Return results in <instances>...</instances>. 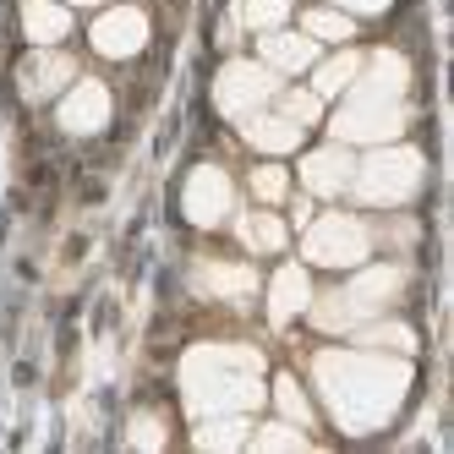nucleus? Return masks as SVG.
<instances>
[{"label": "nucleus", "instance_id": "f257e3e1", "mask_svg": "<svg viewBox=\"0 0 454 454\" xmlns=\"http://www.w3.org/2000/svg\"><path fill=\"white\" fill-rule=\"evenodd\" d=\"M317 388L329 400L334 421L345 433H372L400 411V395L411 383V367L400 356H356V350H334L312 362Z\"/></svg>", "mask_w": 454, "mask_h": 454}, {"label": "nucleus", "instance_id": "f03ea898", "mask_svg": "<svg viewBox=\"0 0 454 454\" xmlns=\"http://www.w3.org/2000/svg\"><path fill=\"white\" fill-rule=\"evenodd\" d=\"M181 388L198 416H241L263 405V356L247 345H198L181 362Z\"/></svg>", "mask_w": 454, "mask_h": 454}, {"label": "nucleus", "instance_id": "7ed1b4c3", "mask_svg": "<svg viewBox=\"0 0 454 454\" xmlns=\"http://www.w3.org/2000/svg\"><path fill=\"white\" fill-rule=\"evenodd\" d=\"M400 290H405V274L400 269H367V274H356L345 290L323 296L312 307V317H317V329H356V323L378 317L388 301L400 296Z\"/></svg>", "mask_w": 454, "mask_h": 454}, {"label": "nucleus", "instance_id": "20e7f679", "mask_svg": "<svg viewBox=\"0 0 454 454\" xmlns=\"http://www.w3.org/2000/svg\"><path fill=\"white\" fill-rule=\"evenodd\" d=\"M416 186H421V153L416 148H378L350 176V192L372 208H395V203L416 198Z\"/></svg>", "mask_w": 454, "mask_h": 454}, {"label": "nucleus", "instance_id": "39448f33", "mask_svg": "<svg viewBox=\"0 0 454 454\" xmlns=\"http://www.w3.org/2000/svg\"><path fill=\"white\" fill-rule=\"evenodd\" d=\"M301 252H307V263H317V269H356L372 252V231L362 219H350V214H323V219L307 224Z\"/></svg>", "mask_w": 454, "mask_h": 454}, {"label": "nucleus", "instance_id": "423d86ee", "mask_svg": "<svg viewBox=\"0 0 454 454\" xmlns=\"http://www.w3.org/2000/svg\"><path fill=\"white\" fill-rule=\"evenodd\" d=\"M274 93H279V72L263 67V60H231V67L219 72V82H214L219 110L236 115V121H247L252 110H263Z\"/></svg>", "mask_w": 454, "mask_h": 454}, {"label": "nucleus", "instance_id": "0eeeda50", "mask_svg": "<svg viewBox=\"0 0 454 454\" xmlns=\"http://www.w3.org/2000/svg\"><path fill=\"white\" fill-rule=\"evenodd\" d=\"M405 132V99H367L350 93V105L334 115V137L340 143H388Z\"/></svg>", "mask_w": 454, "mask_h": 454}, {"label": "nucleus", "instance_id": "6e6552de", "mask_svg": "<svg viewBox=\"0 0 454 454\" xmlns=\"http://www.w3.org/2000/svg\"><path fill=\"white\" fill-rule=\"evenodd\" d=\"M231 203H236V192H231V176H224V170L198 165V170L186 176V198H181V208H186L192 224H219L224 214H231Z\"/></svg>", "mask_w": 454, "mask_h": 454}, {"label": "nucleus", "instance_id": "1a4fd4ad", "mask_svg": "<svg viewBox=\"0 0 454 454\" xmlns=\"http://www.w3.org/2000/svg\"><path fill=\"white\" fill-rule=\"evenodd\" d=\"M143 44H148V17L137 6H115V12H105L99 22H93V50L110 55V60L137 55Z\"/></svg>", "mask_w": 454, "mask_h": 454}, {"label": "nucleus", "instance_id": "9d476101", "mask_svg": "<svg viewBox=\"0 0 454 454\" xmlns=\"http://www.w3.org/2000/svg\"><path fill=\"white\" fill-rule=\"evenodd\" d=\"M350 176H356L350 148H317L301 159V181L312 198H340V192H350Z\"/></svg>", "mask_w": 454, "mask_h": 454}, {"label": "nucleus", "instance_id": "9b49d317", "mask_svg": "<svg viewBox=\"0 0 454 454\" xmlns=\"http://www.w3.org/2000/svg\"><path fill=\"white\" fill-rule=\"evenodd\" d=\"M105 121H110V93H105V82H72V93L60 99V126L77 132V137H88V132H99Z\"/></svg>", "mask_w": 454, "mask_h": 454}, {"label": "nucleus", "instance_id": "f8f14e48", "mask_svg": "<svg viewBox=\"0 0 454 454\" xmlns=\"http://www.w3.org/2000/svg\"><path fill=\"white\" fill-rule=\"evenodd\" d=\"M192 285L203 290V296H224V301H247L257 290V274L241 269V263H198L192 269Z\"/></svg>", "mask_w": 454, "mask_h": 454}, {"label": "nucleus", "instance_id": "ddd939ff", "mask_svg": "<svg viewBox=\"0 0 454 454\" xmlns=\"http://www.w3.org/2000/svg\"><path fill=\"white\" fill-rule=\"evenodd\" d=\"M72 77H77V67H72L67 55L39 50V55L22 67V93H27V99H50V93H60V88H67Z\"/></svg>", "mask_w": 454, "mask_h": 454}, {"label": "nucleus", "instance_id": "4468645a", "mask_svg": "<svg viewBox=\"0 0 454 454\" xmlns=\"http://www.w3.org/2000/svg\"><path fill=\"white\" fill-rule=\"evenodd\" d=\"M312 60H317V39L285 34V27H269V34H263V67H274V72H307Z\"/></svg>", "mask_w": 454, "mask_h": 454}, {"label": "nucleus", "instance_id": "2eb2a0df", "mask_svg": "<svg viewBox=\"0 0 454 454\" xmlns=\"http://www.w3.org/2000/svg\"><path fill=\"white\" fill-rule=\"evenodd\" d=\"M307 307H312V279H307V269H279L274 285H269V317L274 323H290V317L307 312Z\"/></svg>", "mask_w": 454, "mask_h": 454}, {"label": "nucleus", "instance_id": "dca6fc26", "mask_svg": "<svg viewBox=\"0 0 454 454\" xmlns=\"http://www.w3.org/2000/svg\"><path fill=\"white\" fill-rule=\"evenodd\" d=\"M241 126H247V143H252V148H263V153H290V148L301 143V126H296V121H285V115L252 110Z\"/></svg>", "mask_w": 454, "mask_h": 454}, {"label": "nucleus", "instance_id": "f3484780", "mask_svg": "<svg viewBox=\"0 0 454 454\" xmlns=\"http://www.w3.org/2000/svg\"><path fill=\"white\" fill-rule=\"evenodd\" d=\"M22 27L34 44H60L72 34V12L60 6V0H27L22 6Z\"/></svg>", "mask_w": 454, "mask_h": 454}, {"label": "nucleus", "instance_id": "a211bd4d", "mask_svg": "<svg viewBox=\"0 0 454 454\" xmlns=\"http://www.w3.org/2000/svg\"><path fill=\"white\" fill-rule=\"evenodd\" d=\"M356 72H362V55H356V50L323 60V67L312 72V93H317V99H334V93H345V88L356 82Z\"/></svg>", "mask_w": 454, "mask_h": 454}, {"label": "nucleus", "instance_id": "6ab92c4d", "mask_svg": "<svg viewBox=\"0 0 454 454\" xmlns=\"http://www.w3.org/2000/svg\"><path fill=\"white\" fill-rule=\"evenodd\" d=\"M241 241H247L252 252H279V247H285V224H279L274 214H247V219H241Z\"/></svg>", "mask_w": 454, "mask_h": 454}, {"label": "nucleus", "instance_id": "aec40b11", "mask_svg": "<svg viewBox=\"0 0 454 454\" xmlns=\"http://www.w3.org/2000/svg\"><path fill=\"white\" fill-rule=\"evenodd\" d=\"M247 443V421L241 416H214L198 427V449H241Z\"/></svg>", "mask_w": 454, "mask_h": 454}, {"label": "nucleus", "instance_id": "412c9836", "mask_svg": "<svg viewBox=\"0 0 454 454\" xmlns=\"http://www.w3.org/2000/svg\"><path fill=\"white\" fill-rule=\"evenodd\" d=\"M285 17H290L285 0H241V6H236V22H241V27H257V34L285 27Z\"/></svg>", "mask_w": 454, "mask_h": 454}, {"label": "nucleus", "instance_id": "4be33fe9", "mask_svg": "<svg viewBox=\"0 0 454 454\" xmlns=\"http://www.w3.org/2000/svg\"><path fill=\"white\" fill-rule=\"evenodd\" d=\"M356 34V22L345 17V12H307V39H323V44H345Z\"/></svg>", "mask_w": 454, "mask_h": 454}, {"label": "nucleus", "instance_id": "5701e85b", "mask_svg": "<svg viewBox=\"0 0 454 454\" xmlns=\"http://www.w3.org/2000/svg\"><path fill=\"white\" fill-rule=\"evenodd\" d=\"M356 340H362V345H388V350H411L416 345V334L405 329V323H362Z\"/></svg>", "mask_w": 454, "mask_h": 454}, {"label": "nucleus", "instance_id": "b1692460", "mask_svg": "<svg viewBox=\"0 0 454 454\" xmlns=\"http://www.w3.org/2000/svg\"><path fill=\"white\" fill-rule=\"evenodd\" d=\"M279 115L296 121V126H312V121L323 115V99H317L312 88H307V93H285V99H279Z\"/></svg>", "mask_w": 454, "mask_h": 454}, {"label": "nucleus", "instance_id": "393cba45", "mask_svg": "<svg viewBox=\"0 0 454 454\" xmlns=\"http://www.w3.org/2000/svg\"><path fill=\"white\" fill-rule=\"evenodd\" d=\"M252 192H257V203H285V192H290V176L279 165H263L252 176Z\"/></svg>", "mask_w": 454, "mask_h": 454}, {"label": "nucleus", "instance_id": "a878e982", "mask_svg": "<svg viewBox=\"0 0 454 454\" xmlns=\"http://www.w3.org/2000/svg\"><path fill=\"white\" fill-rule=\"evenodd\" d=\"M274 400H279V411L296 421V427H307V421H312V411H307V400H301L296 378H279V383H274Z\"/></svg>", "mask_w": 454, "mask_h": 454}, {"label": "nucleus", "instance_id": "bb28decb", "mask_svg": "<svg viewBox=\"0 0 454 454\" xmlns=\"http://www.w3.org/2000/svg\"><path fill=\"white\" fill-rule=\"evenodd\" d=\"M252 443H257V449H307V438H301L296 427H263Z\"/></svg>", "mask_w": 454, "mask_h": 454}, {"label": "nucleus", "instance_id": "cd10ccee", "mask_svg": "<svg viewBox=\"0 0 454 454\" xmlns=\"http://www.w3.org/2000/svg\"><path fill=\"white\" fill-rule=\"evenodd\" d=\"M132 443L159 449V443H165V427H159V421H148V416H137V421H132Z\"/></svg>", "mask_w": 454, "mask_h": 454}, {"label": "nucleus", "instance_id": "c85d7f7f", "mask_svg": "<svg viewBox=\"0 0 454 454\" xmlns=\"http://www.w3.org/2000/svg\"><path fill=\"white\" fill-rule=\"evenodd\" d=\"M334 6H345V12H367V17H372V12L388 6V0H334Z\"/></svg>", "mask_w": 454, "mask_h": 454}, {"label": "nucleus", "instance_id": "c756f323", "mask_svg": "<svg viewBox=\"0 0 454 454\" xmlns=\"http://www.w3.org/2000/svg\"><path fill=\"white\" fill-rule=\"evenodd\" d=\"M60 6H99V0H60Z\"/></svg>", "mask_w": 454, "mask_h": 454}]
</instances>
